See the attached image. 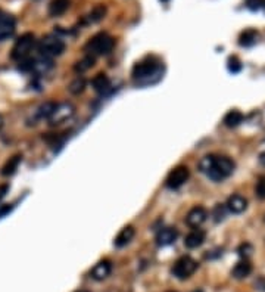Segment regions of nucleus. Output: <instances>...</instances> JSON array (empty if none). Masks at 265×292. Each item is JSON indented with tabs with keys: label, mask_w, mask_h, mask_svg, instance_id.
<instances>
[{
	"label": "nucleus",
	"mask_w": 265,
	"mask_h": 292,
	"mask_svg": "<svg viewBox=\"0 0 265 292\" xmlns=\"http://www.w3.org/2000/svg\"><path fill=\"white\" fill-rule=\"evenodd\" d=\"M234 161L228 156L207 155L199 161V170L214 182H223L234 171Z\"/></svg>",
	"instance_id": "1"
},
{
	"label": "nucleus",
	"mask_w": 265,
	"mask_h": 292,
	"mask_svg": "<svg viewBox=\"0 0 265 292\" xmlns=\"http://www.w3.org/2000/svg\"><path fill=\"white\" fill-rule=\"evenodd\" d=\"M162 73H164V65L158 59L146 58L132 67L131 76L137 84L148 86V84L156 83L162 77Z\"/></svg>",
	"instance_id": "2"
},
{
	"label": "nucleus",
	"mask_w": 265,
	"mask_h": 292,
	"mask_svg": "<svg viewBox=\"0 0 265 292\" xmlns=\"http://www.w3.org/2000/svg\"><path fill=\"white\" fill-rule=\"evenodd\" d=\"M115 46V40L108 33H97L89 40L84 46V50L90 56H102L108 55Z\"/></svg>",
	"instance_id": "3"
},
{
	"label": "nucleus",
	"mask_w": 265,
	"mask_h": 292,
	"mask_svg": "<svg viewBox=\"0 0 265 292\" xmlns=\"http://www.w3.org/2000/svg\"><path fill=\"white\" fill-rule=\"evenodd\" d=\"M38 52L44 58H55L63 53L65 50V41L56 34H47L38 41Z\"/></svg>",
	"instance_id": "4"
},
{
	"label": "nucleus",
	"mask_w": 265,
	"mask_h": 292,
	"mask_svg": "<svg viewBox=\"0 0 265 292\" xmlns=\"http://www.w3.org/2000/svg\"><path fill=\"white\" fill-rule=\"evenodd\" d=\"M196 270H197V261L193 260L189 255H184V257L178 258V260L174 263V266H172V269H171V273H172L177 279L184 280V279H189L190 276L196 272Z\"/></svg>",
	"instance_id": "5"
},
{
	"label": "nucleus",
	"mask_w": 265,
	"mask_h": 292,
	"mask_svg": "<svg viewBox=\"0 0 265 292\" xmlns=\"http://www.w3.org/2000/svg\"><path fill=\"white\" fill-rule=\"evenodd\" d=\"M34 44H36L34 34H31V33L22 34V36L15 41V44H14V47H12V58L17 59V61H22V59L28 58V55H30V52L33 50Z\"/></svg>",
	"instance_id": "6"
},
{
	"label": "nucleus",
	"mask_w": 265,
	"mask_h": 292,
	"mask_svg": "<svg viewBox=\"0 0 265 292\" xmlns=\"http://www.w3.org/2000/svg\"><path fill=\"white\" fill-rule=\"evenodd\" d=\"M74 114H76V106L73 103H70V102L57 103L53 114L49 118V123L52 126H59V124L71 120V118L74 117Z\"/></svg>",
	"instance_id": "7"
},
{
	"label": "nucleus",
	"mask_w": 265,
	"mask_h": 292,
	"mask_svg": "<svg viewBox=\"0 0 265 292\" xmlns=\"http://www.w3.org/2000/svg\"><path fill=\"white\" fill-rule=\"evenodd\" d=\"M189 176L190 171L187 167H184V165L175 167L174 170H171L170 174L167 176L165 186L168 189H178V188H181L189 180Z\"/></svg>",
	"instance_id": "8"
},
{
	"label": "nucleus",
	"mask_w": 265,
	"mask_h": 292,
	"mask_svg": "<svg viewBox=\"0 0 265 292\" xmlns=\"http://www.w3.org/2000/svg\"><path fill=\"white\" fill-rule=\"evenodd\" d=\"M14 33H15V20H14V17L0 11V41L12 37Z\"/></svg>",
	"instance_id": "9"
},
{
	"label": "nucleus",
	"mask_w": 265,
	"mask_h": 292,
	"mask_svg": "<svg viewBox=\"0 0 265 292\" xmlns=\"http://www.w3.org/2000/svg\"><path fill=\"white\" fill-rule=\"evenodd\" d=\"M207 217H208V211L204 207H194L190 210L189 214L186 215V223L190 227L196 229V227H201L207 221Z\"/></svg>",
	"instance_id": "10"
},
{
	"label": "nucleus",
	"mask_w": 265,
	"mask_h": 292,
	"mask_svg": "<svg viewBox=\"0 0 265 292\" xmlns=\"http://www.w3.org/2000/svg\"><path fill=\"white\" fill-rule=\"evenodd\" d=\"M226 207H227L228 211L233 213V214H242L247 208V199L245 196H242V195L239 194L231 195L228 198Z\"/></svg>",
	"instance_id": "11"
},
{
	"label": "nucleus",
	"mask_w": 265,
	"mask_h": 292,
	"mask_svg": "<svg viewBox=\"0 0 265 292\" xmlns=\"http://www.w3.org/2000/svg\"><path fill=\"white\" fill-rule=\"evenodd\" d=\"M205 239H207L205 230L196 227V229H193V230L184 238V245H186L189 250H194V248H199V247L205 242Z\"/></svg>",
	"instance_id": "12"
},
{
	"label": "nucleus",
	"mask_w": 265,
	"mask_h": 292,
	"mask_svg": "<svg viewBox=\"0 0 265 292\" xmlns=\"http://www.w3.org/2000/svg\"><path fill=\"white\" fill-rule=\"evenodd\" d=\"M111 272H112V264H111V261H109V260H102V261H99L95 267L92 269L90 276H92L95 280H103V279H106V277L111 274Z\"/></svg>",
	"instance_id": "13"
},
{
	"label": "nucleus",
	"mask_w": 265,
	"mask_h": 292,
	"mask_svg": "<svg viewBox=\"0 0 265 292\" xmlns=\"http://www.w3.org/2000/svg\"><path fill=\"white\" fill-rule=\"evenodd\" d=\"M177 230L175 229H172V227H164V229H161L158 235H156V244L159 245V247H168L171 244H174L175 242V239H177Z\"/></svg>",
	"instance_id": "14"
},
{
	"label": "nucleus",
	"mask_w": 265,
	"mask_h": 292,
	"mask_svg": "<svg viewBox=\"0 0 265 292\" xmlns=\"http://www.w3.org/2000/svg\"><path fill=\"white\" fill-rule=\"evenodd\" d=\"M134 235H136L134 227H132V226H125L119 233L116 235V238H115L114 241V245L116 248H124V247H127V245L132 241Z\"/></svg>",
	"instance_id": "15"
},
{
	"label": "nucleus",
	"mask_w": 265,
	"mask_h": 292,
	"mask_svg": "<svg viewBox=\"0 0 265 292\" xmlns=\"http://www.w3.org/2000/svg\"><path fill=\"white\" fill-rule=\"evenodd\" d=\"M53 68V61L49 58H41L33 59V67H31V71H34L36 74H40V76H44L47 74L50 70Z\"/></svg>",
	"instance_id": "16"
},
{
	"label": "nucleus",
	"mask_w": 265,
	"mask_h": 292,
	"mask_svg": "<svg viewBox=\"0 0 265 292\" xmlns=\"http://www.w3.org/2000/svg\"><path fill=\"white\" fill-rule=\"evenodd\" d=\"M92 86H93V89L97 93H106L111 89V80H109V77L106 74L99 73L92 80Z\"/></svg>",
	"instance_id": "17"
},
{
	"label": "nucleus",
	"mask_w": 265,
	"mask_h": 292,
	"mask_svg": "<svg viewBox=\"0 0 265 292\" xmlns=\"http://www.w3.org/2000/svg\"><path fill=\"white\" fill-rule=\"evenodd\" d=\"M250 273H252V264L247 261V258H243L242 261H239V263L234 266L231 274H233L234 279H239V280H240V279H246Z\"/></svg>",
	"instance_id": "18"
},
{
	"label": "nucleus",
	"mask_w": 265,
	"mask_h": 292,
	"mask_svg": "<svg viewBox=\"0 0 265 292\" xmlns=\"http://www.w3.org/2000/svg\"><path fill=\"white\" fill-rule=\"evenodd\" d=\"M70 8V0H52L49 5V15L50 17H60Z\"/></svg>",
	"instance_id": "19"
},
{
	"label": "nucleus",
	"mask_w": 265,
	"mask_h": 292,
	"mask_svg": "<svg viewBox=\"0 0 265 292\" xmlns=\"http://www.w3.org/2000/svg\"><path fill=\"white\" fill-rule=\"evenodd\" d=\"M258 40V31L253 30V28H249V30H245L240 37H239V44L240 46H245V47H249V46H253Z\"/></svg>",
	"instance_id": "20"
},
{
	"label": "nucleus",
	"mask_w": 265,
	"mask_h": 292,
	"mask_svg": "<svg viewBox=\"0 0 265 292\" xmlns=\"http://www.w3.org/2000/svg\"><path fill=\"white\" fill-rule=\"evenodd\" d=\"M56 105L57 103L52 102V100L41 103V105L37 108V111H36V115H37V118H40V120H49L50 115L53 114V111H55Z\"/></svg>",
	"instance_id": "21"
},
{
	"label": "nucleus",
	"mask_w": 265,
	"mask_h": 292,
	"mask_svg": "<svg viewBox=\"0 0 265 292\" xmlns=\"http://www.w3.org/2000/svg\"><path fill=\"white\" fill-rule=\"evenodd\" d=\"M106 15V8L103 5H97L92 9V12L86 17V24H96L105 18Z\"/></svg>",
	"instance_id": "22"
},
{
	"label": "nucleus",
	"mask_w": 265,
	"mask_h": 292,
	"mask_svg": "<svg viewBox=\"0 0 265 292\" xmlns=\"http://www.w3.org/2000/svg\"><path fill=\"white\" fill-rule=\"evenodd\" d=\"M21 161H22V156L21 155H15L12 156V158H9V159L6 161V164L3 165V168H2V174L3 176L14 174V173L18 170V165L21 164Z\"/></svg>",
	"instance_id": "23"
},
{
	"label": "nucleus",
	"mask_w": 265,
	"mask_h": 292,
	"mask_svg": "<svg viewBox=\"0 0 265 292\" xmlns=\"http://www.w3.org/2000/svg\"><path fill=\"white\" fill-rule=\"evenodd\" d=\"M243 114L240 112V111H237V109H233V111H230L226 114V117H224V124L227 126V127H237L242 121H243Z\"/></svg>",
	"instance_id": "24"
},
{
	"label": "nucleus",
	"mask_w": 265,
	"mask_h": 292,
	"mask_svg": "<svg viewBox=\"0 0 265 292\" xmlns=\"http://www.w3.org/2000/svg\"><path fill=\"white\" fill-rule=\"evenodd\" d=\"M84 89H86V80H84V77H81V76H78V77L74 78V80L70 83V86H68V90H70L73 95H80V93H83Z\"/></svg>",
	"instance_id": "25"
},
{
	"label": "nucleus",
	"mask_w": 265,
	"mask_h": 292,
	"mask_svg": "<svg viewBox=\"0 0 265 292\" xmlns=\"http://www.w3.org/2000/svg\"><path fill=\"white\" fill-rule=\"evenodd\" d=\"M93 65H95V56L86 55V56L81 59L80 62H77L76 67H74V70H76L77 73H84V71L90 70Z\"/></svg>",
	"instance_id": "26"
},
{
	"label": "nucleus",
	"mask_w": 265,
	"mask_h": 292,
	"mask_svg": "<svg viewBox=\"0 0 265 292\" xmlns=\"http://www.w3.org/2000/svg\"><path fill=\"white\" fill-rule=\"evenodd\" d=\"M227 207L226 205H217L215 208H214V220L215 221H221V220H224L226 218V215H227Z\"/></svg>",
	"instance_id": "27"
},
{
	"label": "nucleus",
	"mask_w": 265,
	"mask_h": 292,
	"mask_svg": "<svg viewBox=\"0 0 265 292\" xmlns=\"http://www.w3.org/2000/svg\"><path fill=\"white\" fill-rule=\"evenodd\" d=\"M255 194L259 199H265V176H259L255 186Z\"/></svg>",
	"instance_id": "28"
},
{
	"label": "nucleus",
	"mask_w": 265,
	"mask_h": 292,
	"mask_svg": "<svg viewBox=\"0 0 265 292\" xmlns=\"http://www.w3.org/2000/svg\"><path fill=\"white\" fill-rule=\"evenodd\" d=\"M228 70H230L231 73H234V74L242 70V64H240V61L236 58V56H230V58H228Z\"/></svg>",
	"instance_id": "29"
},
{
	"label": "nucleus",
	"mask_w": 265,
	"mask_h": 292,
	"mask_svg": "<svg viewBox=\"0 0 265 292\" xmlns=\"http://www.w3.org/2000/svg\"><path fill=\"white\" fill-rule=\"evenodd\" d=\"M265 0H246V8L249 11H258L264 6Z\"/></svg>",
	"instance_id": "30"
},
{
	"label": "nucleus",
	"mask_w": 265,
	"mask_h": 292,
	"mask_svg": "<svg viewBox=\"0 0 265 292\" xmlns=\"http://www.w3.org/2000/svg\"><path fill=\"white\" fill-rule=\"evenodd\" d=\"M250 253H252V247L247 245V244L242 245V247L239 248V255H240L242 258H247V257L250 255Z\"/></svg>",
	"instance_id": "31"
},
{
	"label": "nucleus",
	"mask_w": 265,
	"mask_h": 292,
	"mask_svg": "<svg viewBox=\"0 0 265 292\" xmlns=\"http://www.w3.org/2000/svg\"><path fill=\"white\" fill-rule=\"evenodd\" d=\"M8 192H9V185H0V202Z\"/></svg>",
	"instance_id": "32"
},
{
	"label": "nucleus",
	"mask_w": 265,
	"mask_h": 292,
	"mask_svg": "<svg viewBox=\"0 0 265 292\" xmlns=\"http://www.w3.org/2000/svg\"><path fill=\"white\" fill-rule=\"evenodd\" d=\"M11 210H12V205H3V207H0V218H2L3 215L8 214V213H11Z\"/></svg>",
	"instance_id": "33"
},
{
	"label": "nucleus",
	"mask_w": 265,
	"mask_h": 292,
	"mask_svg": "<svg viewBox=\"0 0 265 292\" xmlns=\"http://www.w3.org/2000/svg\"><path fill=\"white\" fill-rule=\"evenodd\" d=\"M259 162H261L262 165H265V152H262V154L259 155Z\"/></svg>",
	"instance_id": "34"
},
{
	"label": "nucleus",
	"mask_w": 265,
	"mask_h": 292,
	"mask_svg": "<svg viewBox=\"0 0 265 292\" xmlns=\"http://www.w3.org/2000/svg\"><path fill=\"white\" fill-rule=\"evenodd\" d=\"M2 127H3V117L0 115V130H2Z\"/></svg>",
	"instance_id": "35"
},
{
	"label": "nucleus",
	"mask_w": 265,
	"mask_h": 292,
	"mask_svg": "<svg viewBox=\"0 0 265 292\" xmlns=\"http://www.w3.org/2000/svg\"><path fill=\"white\" fill-rule=\"evenodd\" d=\"M162 2H168V0H162Z\"/></svg>",
	"instance_id": "36"
},
{
	"label": "nucleus",
	"mask_w": 265,
	"mask_h": 292,
	"mask_svg": "<svg viewBox=\"0 0 265 292\" xmlns=\"http://www.w3.org/2000/svg\"><path fill=\"white\" fill-rule=\"evenodd\" d=\"M194 292H201V291H194Z\"/></svg>",
	"instance_id": "37"
},
{
	"label": "nucleus",
	"mask_w": 265,
	"mask_h": 292,
	"mask_svg": "<svg viewBox=\"0 0 265 292\" xmlns=\"http://www.w3.org/2000/svg\"><path fill=\"white\" fill-rule=\"evenodd\" d=\"M81 292H87V291H81Z\"/></svg>",
	"instance_id": "38"
},
{
	"label": "nucleus",
	"mask_w": 265,
	"mask_h": 292,
	"mask_svg": "<svg viewBox=\"0 0 265 292\" xmlns=\"http://www.w3.org/2000/svg\"><path fill=\"white\" fill-rule=\"evenodd\" d=\"M264 6H265V3H264Z\"/></svg>",
	"instance_id": "39"
}]
</instances>
